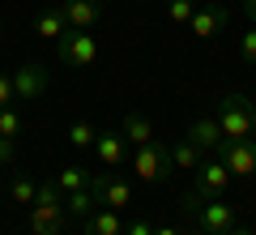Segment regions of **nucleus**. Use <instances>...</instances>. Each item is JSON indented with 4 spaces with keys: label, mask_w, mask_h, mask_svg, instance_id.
Returning a JSON list of instances; mask_svg holds the SVG:
<instances>
[{
    "label": "nucleus",
    "mask_w": 256,
    "mask_h": 235,
    "mask_svg": "<svg viewBox=\"0 0 256 235\" xmlns=\"http://www.w3.org/2000/svg\"><path fill=\"white\" fill-rule=\"evenodd\" d=\"M64 218H68V209H64V192L56 180H43L34 192V205H30V235H60L64 231Z\"/></svg>",
    "instance_id": "1"
},
{
    "label": "nucleus",
    "mask_w": 256,
    "mask_h": 235,
    "mask_svg": "<svg viewBox=\"0 0 256 235\" xmlns=\"http://www.w3.org/2000/svg\"><path fill=\"white\" fill-rule=\"evenodd\" d=\"M22 128H26V120H22V111H18V107H0V137L18 141Z\"/></svg>",
    "instance_id": "20"
},
{
    "label": "nucleus",
    "mask_w": 256,
    "mask_h": 235,
    "mask_svg": "<svg viewBox=\"0 0 256 235\" xmlns=\"http://www.w3.org/2000/svg\"><path fill=\"white\" fill-rule=\"evenodd\" d=\"M205 163V150L192 137H180V141H171V167L175 171H196V167Z\"/></svg>",
    "instance_id": "14"
},
{
    "label": "nucleus",
    "mask_w": 256,
    "mask_h": 235,
    "mask_svg": "<svg viewBox=\"0 0 256 235\" xmlns=\"http://www.w3.org/2000/svg\"><path fill=\"white\" fill-rule=\"evenodd\" d=\"M120 133H124L128 145H146V141H154V124H150V116H141V111H128L124 124H120Z\"/></svg>",
    "instance_id": "17"
},
{
    "label": "nucleus",
    "mask_w": 256,
    "mask_h": 235,
    "mask_svg": "<svg viewBox=\"0 0 256 235\" xmlns=\"http://www.w3.org/2000/svg\"><path fill=\"white\" fill-rule=\"evenodd\" d=\"M244 13H248L252 22H256V0H244Z\"/></svg>",
    "instance_id": "29"
},
{
    "label": "nucleus",
    "mask_w": 256,
    "mask_h": 235,
    "mask_svg": "<svg viewBox=\"0 0 256 235\" xmlns=\"http://www.w3.org/2000/svg\"><path fill=\"white\" fill-rule=\"evenodd\" d=\"M239 52H244V60H248V64H256V22L244 30V35H239Z\"/></svg>",
    "instance_id": "24"
},
{
    "label": "nucleus",
    "mask_w": 256,
    "mask_h": 235,
    "mask_svg": "<svg viewBox=\"0 0 256 235\" xmlns=\"http://www.w3.org/2000/svg\"><path fill=\"white\" fill-rule=\"evenodd\" d=\"M132 171H137V180H146V184H162L166 175L175 171L171 167V145H162V141L137 145V150H132Z\"/></svg>",
    "instance_id": "4"
},
{
    "label": "nucleus",
    "mask_w": 256,
    "mask_h": 235,
    "mask_svg": "<svg viewBox=\"0 0 256 235\" xmlns=\"http://www.w3.org/2000/svg\"><path fill=\"white\" fill-rule=\"evenodd\" d=\"M94 171H86V167H64L60 175H56V184H60V192H77V188H90Z\"/></svg>",
    "instance_id": "19"
},
{
    "label": "nucleus",
    "mask_w": 256,
    "mask_h": 235,
    "mask_svg": "<svg viewBox=\"0 0 256 235\" xmlns=\"http://www.w3.org/2000/svg\"><path fill=\"white\" fill-rule=\"evenodd\" d=\"M82 235H124V218H120V209H90L86 214V226Z\"/></svg>",
    "instance_id": "13"
},
{
    "label": "nucleus",
    "mask_w": 256,
    "mask_h": 235,
    "mask_svg": "<svg viewBox=\"0 0 256 235\" xmlns=\"http://www.w3.org/2000/svg\"><path fill=\"white\" fill-rule=\"evenodd\" d=\"M154 235H188V231H180V226H154Z\"/></svg>",
    "instance_id": "28"
},
{
    "label": "nucleus",
    "mask_w": 256,
    "mask_h": 235,
    "mask_svg": "<svg viewBox=\"0 0 256 235\" xmlns=\"http://www.w3.org/2000/svg\"><path fill=\"white\" fill-rule=\"evenodd\" d=\"M60 9L68 18V30H94V22L102 18V0H64Z\"/></svg>",
    "instance_id": "11"
},
{
    "label": "nucleus",
    "mask_w": 256,
    "mask_h": 235,
    "mask_svg": "<svg viewBox=\"0 0 256 235\" xmlns=\"http://www.w3.org/2000/svg\"><path fill=\"white\" fill-rule=\"evenodd\" d=\"M64 30H68V18H64L60 5H47V9H38V18H34V35H38V39H60Z\"/></svg>",
    "instance_id": "16"
},
{
    "label": "nucleus",
    "mask_w": 256,
    "mask_h": 235,
    "mask_svg": "<svg viewBox=\"0 0 256 235\" xmlns=\"http://www.w3.org/2000/svg\"><path fill=\"white\" fill-rule=\"evenodd\" d=\"M192 175H196V188L188 192L192 201H210V197H222V192L230 188V180H235V175H230L226 167H222V158H218V154H214V158H205V163L196 167Z\"/></svg>",
    "instance_id": "6"
},
{
    "label": "nucleus",
    "mask_w": 256,
    "mask_h": 235,
    "mask_svg": "<svg viewBox=\"0 0 256 235\" xmlns=\"http://www.w3.org/2000/svg\"><path fill=\"white\" fill-rule=\"evenodd\" d=\"M188 137H192L196 145H201L205 154H214V150L222 145V128H218V120H214V116H201V120H192V124H188Z\"/></svg>",
    "instance_id": "15"
},
{
    "label": "nucleus",
    "mask_w": 256,
    "mask_h": 235,
    "mask_svg": "<svg viewBox=\"0 0 256 235\" xmlns=\"http://www.w3.org/2000/svg\"><path fill=\"white\" fill-rule=\"evenodd\" d=\"M98 205L94 201V188H77V192H64V209H68V218H86L90 209Z\"/></svg>",
    "instance_id": "18"
},
{
    "label": "nucleus",
    "mask_w": 256,
    "mask_h": 235,
    "mask_svg": "<svg viewBox=\"0 0 256 235\" xmlns=\"http://www.w3.org/2000/svg\"><path fill=\"white\" fill-rule=\"evenodd\" d=\"M18 103V94H13V77L9 73H0V107H13Z\"/></svg>",
    "instance_id": "25"
},
{
    "label": "nucleus",
    "mask_w": 256,
    "mask_h": 235,
    "mask_svg": "<svg viewBox=\"0 0 256 235\" xmlns=\"http://www.w3.org/2000/svg\"><path fill=\"white\" fill-rule=\"evenodd\" d=\"M124 235H154V222H150V218H132V222L124 226Z\"/></svg>",
    "instance_id": "26"
},
{
    "label": "nucleus",
    "mask_w": 256,
    "mask_h": 235,
    "mask_svg": "<svg viewBox=\"0 0 256 235\" xmlns=\"http://www.w3.org/2000/svg\"><path fill=\"white\" fill-rule=\"evenodd\" d=\"M192 35L196 39H214V35H222V26H226V9L222 5H196V13H192Z\"/></svg>",
    "instance_id": "12"
},
{
    "label": "nucleus",
    "mask_w": 256,
    "mask_h": 235,
    "mask_svg": "<svg viewBox=\"0 0 256 235\" xmlns=\"http://www.w3.org/2000/svg\"><path fill=\"white\" fill-rule=\"evenodd\" d=\"M218 128L222 137H252L256 133V107L248 94H226V99L218 103Z\"/></svg>",
    "instance_id": "3"
},
{
    "label": "nucleus",
    "mask_w": 256,
    "mask_h": 235,
    "mask_svg": "<svg viewBox=\"0 0 256 235\" xmlns=\"http://www.w3.org/2000/svg\"><path fill=\"white\" fill-rule=\"evenodd\" d=\"M9 77H13V94H18V103H34L38 94L47 90V82H52L43 64H22V69L9 73Z\"/></svg>",
    "instance_id": "9"
},
{
    "label": "nucleus",
    "mask_w": 256,
    "mask_h": 235,
    "mask_svg": "<svg viewBox=\"0 0 256 235\" xmlns=\"http://www.w3.org/2000/svg\"><path fill=\"white\" fill-rule=\"evenodd\" d=\"M184 205H188V214L196 218V231H201V235H226L230 226H239L235 205H226L222 197H210V201H192V197H184Z\"/></svg>",
    "instance_id": "2"
},
{
    "label": "nucleus",
    "mask_w": 256,
    "mask_h": 235,
    "mask_svg": "<svg viewBox=\"0 0 256 235\" xmlns=\"http://www.w3.org/2000/svg\"><path fill=\"white\" fill-rule=\"evenodd\" d=\"M90 188H94V201L107 205V209H120V214H124V209L132 205V188H128V180H120L116 171H94Z\"/></svg>",
    "instance_id": "8"
},
{
    "label": "nucleus",
    "mask_w": 256,
    "mask_h": 235,
    "mask_svg": "<svg viewBox=\"0 0 256 235\" xmlns=\"http://www.w3.org/2000/svg\"><path fill=\"white\" fill-rule=\"evenodd\" d=\"M94 137H98V128H94L90 120H77V124L68 128V141H73L77 150H94Z\"/></svg>",
    "instance_id": "22"
},
{
    "label": "nucleus",
    "mask_w": 256,
    "mask_h": 235,
    "mask_svg": "<svg viewBox=\"0 0 256 235\" xmlns=\"http://www.w3.org/2000/svg\"><path fill=\"white\" fill-rule=\"evenodd\" d=\"M9 163H13V141L0 137V167H9Z\"/></svg>",
    "instance_id": "27"
},
{
    "label": "nucleus",
    "mask_w": 256,
    "mask_h": 235,
    "mask_svg": "<svg viewBox=\"0 0 256 235\" xmlns=\"http://www.w3.org/2000/svg\"><path fill=\"white\" fill-rule=\"evenodd\" d=\"M214 154L222 158V167L235 180H252L256 175V137H222V145Z\"/></svg>",
    "instance_id": "5"
},
{
    "label": "nucleus",
    "mask_w": 256,
    "mask_h": 235,
    "mask_svg": "<svg viewBox=\"0 0 256 235\" xmlns=\"http://www.w3.org/2000/svg\"><path fill=\"white\" fill-rule=\"evenodd\" d=\"M226 235H256V231H248V226H230Z\"/></svg>",
    "instance_id": "30"
},
{
    "label": "nucleus",
    "mask_w": 256,
    "mask_h": 235,
    "mask_svg": "<svg viewBox=\"0 0 256 235\" xmlns=\"http://www.w3.org/2000/svg\"><path fill=\"white\" fill-rule=\"evenodd\" d=\"M192 13H196V0H166V18H171L175 26H188Z\"/></svg>",
    "instance_id": "23"
},
{
    "label": "nucleus",
    "mask_w": 256,
    "mask_h": 235,
    "mask_svg": "<svg viewBox=\"0 0 256 235\" xmlns=\"http://www.w3.org/2000/svg\"><path fill=\"white\" fill-rule=\"evenodd\" d=\"M60 60L68 69H90L98 60V43H94L90 30H64L60 35Z\"/></svg>",
    "instance_id": "7"
},
{
    "label": "nucleus",
    "mask_w": 256,
    "mask_h": 235,
    "mask_svg": "<svg viewBox=\"0 0 256 235\" xmlns=\"http://www.w3.org/2000/svg\"><path fill=\"white\" fill-rule=\"evenodd\" d=\"M60 235H68V231H60Z\"/></svg>",
    "instance_id": "31"
},
{
    "label": "nucleus",
    "mask_w": 256,
    "mask_h": 235,
    "mask_svg": "<svg viewBox=\"0 0 256 235\" xmlns=\"http://www.w3.org/2000/svg\"><path fill=\"white\" fill-rule=\"evenodd\" d=\"M34 192H38V184H34V180H30V175H18V180H13V184H9V197H13V201H18V205H26V209H30V205H34Z\"/></svg>",
    "instance_id": "21"
},
{
    "label": "nucleus",
    "mask_w": 256,
    "mask_h": 235,
    "mask_svg": "<svg viewBox=\"0 0 256 235\" xmlns=\"http://www.w3.org/2000/svg\"><path fill=\"white\" fill-rule=\"evenodd\" d=\"M94 154H98V163L107 167V171L124 167V163H128V141H124V133H116V128H98V137H94Z\"/></svg>",
    "instance_id": "10"
}]
</instances>
